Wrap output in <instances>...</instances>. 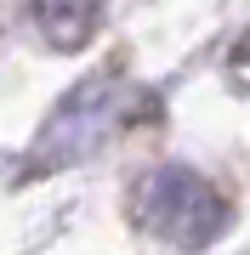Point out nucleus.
Returning <instances> with one entry per match:
<instances>
[{
  "label": "nucleus",
  "mask_w": 250,
  "mask_h": 255,
  "mask_svg": "<svg viewBox=\"0 0 250 255\" xmlns=\"http://www.w3.org/2000/svg\"><path fill=\"white\" fill-rule=\"evenodd\" d=\"M125 114H131V97H125V85L114 80V74H102V80L80 85V91L51 114L46 136H40V159H46V164H68V159L91 153V147L108 136Z\"/></svg>",
  "instance_id": "2"
},
{
  "label": "nucleus",
  "mask_w": 250,
  "mask_h": 255,
  "mask_svg": "<svg viewBox=\"0 0 250 255\" xmlns=\"http://www.w3.org/2000/svg\"><path fill=\"white\" fill-rule=\"evenodd\" d=\"M102 23V0H34V28L57 51H80Z\"/></svg>",
  "instance_id": "3"
},
{
  "label": "nucleus",
  "mask_w": 250,
  "mask_h": 255,
  "mask_svg": "<svg viewBox=\"0 0 250 255\" xmlns=\"http://www.w3.org/2000/svg\"><path fill=\"white\" fill-rule=\"evenodd\" d=\"M137 210H142V221H148L165 244H176V250H205L228 227V199L205 182L199 170H188V164L154 170L148 182H142Z\"/></svg>",
  "instance_id": "1"
}]
</instances>
